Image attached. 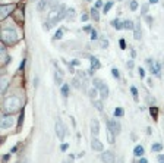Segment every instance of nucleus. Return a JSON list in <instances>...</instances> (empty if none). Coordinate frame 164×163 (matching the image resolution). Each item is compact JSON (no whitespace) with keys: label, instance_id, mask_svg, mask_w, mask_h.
I'll return each instance as SVG.
<instances>
[{"label":"nucleus","instance_id":"nucleus-1","mask_svg":"<svg viewBox=\"0 0 164 163\" xmlns=\"http://www.w3.org/2000/svg\"><path fill=\"white\" fill-rule=\"evenodd\" d=\"M3 106H5V112L6 113H15V112H18L21 109V102H19V99L16 96H10V97H8L5 100Z\"/></svg>","mask_w":164,"mask_h":163},{"label":"nucleus","instance_id":"nucleus-2","mask_svg":"<svg viewBox=\"0 0 164 163\" xmlns=\"http://www.w3.org/2000/svg\"><path fill=\"white\" fill-rule=\"evenodd\" d=\"M2 40H3L5 43H16L18 35H16V32H15L12 28H5V30L2 31Z\"/></svg>","mask_w":164,"mask_h":163},{"label":"nucleus","instance_id":"nucleus-3","mask_svg":"<svg viewBox=\"0 0 164 163\" xmlns=\"http://www.w3.org/2000/svg\"><path fill=\"white\" fill-rule=\"evenodd\" d=\"M54 129H56V135H57V138L60 140V141H63V140H65V135H66V128H65V125H63V122H62L60 119L56 121V126H54Z\"/></svg>","mask_w":164,"mask_h":163},{"label":"nucleus","instance_id":"nucleus-4","mask_svg":"<svg viewBox=\"0 0 164 163\" xmlns=\"http://www.w3.org/2000/svg\"><path fill=\"white\" fill-rule=\"evenodd\" d=\"M106 125H107V129L113 131L116 135H117V134H120V124H119V121H116V119L106 121Z\"/></svg>","mask_w":164,"mask_h":163},{"label":"nucleus","instance_id":"nucleus-5","mask_svg":"<svg viewBox=\"0 0 164 163\" xmlns=\"http://www.w3.org/2000/svg\"><path fill=\"white\" fill-rule=\"evenodd\" d=\"M101 162L103 163H114L116 162V156L113 151H103L101 153Z\"/></svg>","mask_w":164,"mask_h":163},{"label":"nucleus","instance_id":"nucleus-6","mask_svg":"<svg viewBox=\"0 0 164 163\" xmlns=\"http://www.w3.org/2000/svg\"><path fill=\"white\" fill-rule=\"evenodd\" d=\"M13 125V116L10 115H3L2 118V129H8Z\"/></svg>","mask_w":164,"mask_h":163},{"label":"nucleus","instance_id":"nucleus-7","mask_svg":"<svg viewBox=\"0 0 164 163\" xmlns=\"http://www.w3.org/2000/svg\"><path fill=\"white\" fill-rule=\"evenodd\" d=\"M91 148H92L94 151H104V146H103V143L100 141L97 137L92 138V141H91Z\"/></svg>","mask_w":164,"mask_h":163},{"label":"nucleus","instance_id":"nucleus-8","mask_svg":"<svg viewBox=\"0 0 164 163\" xmlns=\"http://www.w3.org/2000/svg\"><path fill=\"white\" fill-rule=\"evenodd\" d=\"M89 60H91V68H89V74H94L97 71V69H100V60L95 57V56H91L89 57Z\"/></svg>","mask_w":164,"mask_h":163},{"label":"nucleus","instance_id":"nucleus-9","mask_svg":"<svg viewBox=\"0 0 164 163\" xmlns=\"http://www.w3.org/2000/svg\"><path fill=\"white\" fill-rule=\"evenodd\" d=\"M15 10V6L13 5H3L2 6V12H0V16H2V19H5L10 12H13Z\"/></svg>","mask_w":164,"mask_h":163},{"label":"nucleus","instance_id":"nucleus-10","mask_svg":"<svg viewBox=\"0 0 164 163\" xmlns=\"http://www.w3.org/2000/svg\"><path fill=\"white\" fill-rule=\"evenodd\" d=\"M98 132H100V122H98L97 119H92V121H91V134H92L94 137H97Z\"/></svg>","mask_w":164,"mask_h":163},{"label":"nucleus","instance_id":"nucleus-11","mask_svg":"<svg viewBox=\"0 0 164 163\" xmlns=\"http://www.w3.org/2000/svg\"><path fill=\"white\" fill-rule=\"evenodd\" d=\"M150 69H151V74H152V75L160 77V71H161V65H160V62H154V63L150 66Z\"/></svg>","mask_w":164,"mask_h":163},{"label":"nucleus","instance_id":"nucleus-12","mask_svg":"<svg viewBox=\"0 0 164 163\" xmlns=\"http://www.w3.org/2000/svg\"><path fill=\"white\" fill-rule=\"evenodd\" d=\"M98 91H100L101 99H103V100H106V99H107V96H108V87H107L106 84H103V85L98 88Z\"/></svg>","mask_w":164,"mask_h":163},{"label":"nucleus","instance_id":"nucleus-13","mask_svg":"<svg viewBox=\"0 0 164 163\" xmlns=\"http://www.w3.org/2000/svg\"><path fill=\"white\" fill-rule=\"evenodd\" d=\"M54 81L57 85H63V72L60 71V69H57V72L54 75Z\"/></svg>","mask_w":164,"mask_h":163},{"label":"nucleus","instance_id":"nucleus-14","mask_svg":"<svg viewBox=\"0 0 164 163\" xmlns=\"http://www.w3.org/2000/svg\"><path fill=\"white\" fill-rule=\"evenodd\" d=\"M144 153H145V150H144V147H142V146H136V147L133 148V154H135L136 157H142V156H144Z\"/></svg>","mask_w":164,"mask_h":163},{"label":"nucleus","instance_id":"nucleus-15","mask_svg":"<svg viewBox=\"0 0 164 163\" xmlns=\"http://www.w3.org/2000/svg\"><path fill=\"white\" fill-rule=\"evenodd\" d=\"M111 27L114 30H123V22H120L119 19H113L111 21Z\"/></svg>","mask_w":164,"mask_h":163},{"label":"nucleus","instance_id":"nucleus-16","mask_svg":"<svg viewBox=\"0 0 164 163\" xmlns=\"http://www.w3.org/2000/svg\"><path fill=\"white\" fill-rule=\"evenodd\" d=\"M123 30H129V31H132V30H135V25H133V22L132 21H123Z\"/></svg>","mask_w":164,"mask_h":163},{"label":"nucleus","instance_id":"nucleus-17","mask_svg":"<svg viewBox=\"0 0 164 163\" xmlns=\"http://www.w3.org/2000/svg\"><path fill=\"white\" fill-rule=\"evenodd\" d=\"M91 18H92L94 21H100V13H98L97 8H92V9H91Z\"/></svg>","mask_w":164,"mask_h":163},{"label":"nucleus","instance_id":"nucleus-18","mask_svg":"<svg viewBox=\"0 0 164 163\" xmlns=\"http://www.w3.org/2000/svg\"><path fill=\"white\" fill-rule=\"evenodd\" d=\"M106 134H107V141H108L110 144H113V143H114V135H116V134H114L113 131H110V129H107Z\"/></svg>","mask_w":164,"mask_h":163},{"label":"nucleus","instance_id":"nucleus-19","mask_svg":"<svg viewBox=\"0 0 164 163\" xmlns=\"http://www.w3.org/2000/svg\"><path fill=\"white\" fill-rule=\"evenodd\" d=\"M150 113H151V116L154 119H157L158 118V109H157V106H150Z\"/></svg>","mask_w":164,"mask_h":163},{"label":"nucleus","instance_id":"nucleus-20","mask_svg":"<svg viewBox=\"0 0 164 163\" xmlns=\"http://www.w3.org/2000/svg\"><path fill=\"white\" fill-rule=\"evenodd\" d=\"M97 93H98V88H95V87H94V88H91L89 91H88V96L94 100V99H95L97 97Z\"/></svg>","mask_w":164,"mask_h":163},{"label":"nucleus","instance_id":"nucleus-21","mask_svg":"<svg viewBox=\"0 0 164 163\" xmlns=\"http://www.w3.org/2000/svg\"><path fill=\"white\" fill-rule=\"evenodd\" d=\"M123 115H125V110H123L122 107H117V109H114V116H116V118H122Z\"/></svg>","mask_w":164,"mask_h":163},{"label":"nucleus","instance_id":"nucleus-22","mask_svg":"<svg viewBox=\"0 0 164 163\" xmlns=\"http://www.w3.org/2000/svg\"><path fill=\"white\" fill-rule=\"evenodd\" d=\"M62 94H63V97H67L69 96V85L67 84H63L62 85Z\"/></svg>","mask_w":164,"mask_h":163},{"label":"nucleus","instance_id":"nucleus-23","mask_svg":"<svg viewBox=\"0 0 164 163\" xmlns=\"http://www.w3.org/2000/svg\"><path fill=\"white\" fill-rule=\"evenodd\" d=\"M92 104H94V107H97V110H100V112H103V103L101 102H98V100H92Z\"/></svg>","mask_w":164,"mask_h":163},{"label":"nucleus","instance_id":"nucleus-24","mask_svg":"<svg viewBox=\"0 0 164 163\" xmlns=\"http://www.w3.org/2000/svg\"><path fill=\"white\" fill-rule=\"evenodd\" d=\"M151 150H152V151H155V153H160V151L163 150V146H161L160 143H155V144H152Z\"/></svg>","mask_w":164,"mask_h":163},{"label":"nucleus","instance_id":"nucleus-25","mask_svg":"<svg viewBox=\"0 0 164 163\" xmlns=\"http://www.w3.org/2000/svg\"><path fill=\"white\" fill-rule=\"evenodd\" d=\"M103 84H104V82H103L101 79H98V78H94V79H92V85L95 87V88H100Z\"/></svg>","mask_w":164,"mask_h":163},{"label":"nucleus","instance_id":"nucleus-26","mask_svg":"<svg viewBox=\"0 0 164 163\" xmlns=\"http://www.w3.org/2000/svg\"><path fill=\"white\" fill-rule=\"evenodd\" d=\"M135 38L136 40H141V28H139V24L135 25Z\"/></svg>","mask_w":164,"mask_h":163},{"label":"nucleus","instance_id":"nucleus-27","mask_svg":"<svg viewBox=\"0 0 164 163\" xmlns=\"http://www.w3.org/2000/svg\"><path fill=\"white\" fill-rule=\"evenodd\" d=\"M23 118H25V112H23V110H21V116H19V119H18V128H21V126H22Z\"/></svg>","mask_w":164,"mask_h":163},{"label":"nucleus","instance_id":"nucleus-28","mask_svg":"<svg viewBox=\"0 0 164 163\" xmlns=\"http://www.w3.org/2000/svg\"><path fill=\"white\" fill-rule=\"evenodd\" d=\"M66 18L70 21V19H73L75 18V9H67V15H66Z\"/></svg>","mask_w":164,"mask_h":163},{"label":"nucleus","instance_id":"nucleus-29","mask_svg":"<svg viewBox=\"0 0 164 163\" xmlns=\"http://www.w3.org/2000/svg\"><path fill=\"white\" fill-rule=\"evenodd\" d=\"M111 8H113V2H107V3L103 6V10H104V13H107V12L111 9Z\"/></svg>","mask_w":164,"mask_h":163},{"label":"nucleus","instance_id":"nucleus-30","mask_svg":"<svg viewBox=\"0 0 164 163\" xmlns=\"http://www.w3.org/2000/svg\"><path fill=\"white\" fill-rule=\"evenodd\" d=\"M72 84H73L75 88H82V84H81V79H79V78H73Z\"/></svg>","mask_w":164,"mask_h":163},{"label":"nucleus","instance_id":"nucleus-31","mask_svg":"<svg viewBox=\"0 0 164 163\" xmlns=\"http://www.w3.org/2000/svg\"><path fill=\"white\" fill-rule=\"evenodd\" d=\"M100 46H101V49H107V47H108V40H107V38H101Z\"/></svg>","mask_w":164,"mask_h":163},{"label":"nucleus","instance_id":"nucleus-32","mask_svg":"<svg viewBox=\"0 0 164 163\" xmlns=\"http://www.w3.org/2000/svg\"><path fill=\"white\" fill-rule=\"evenodd\" d=\"M130 93H132V96H133V99L138 102V90H136V87H130Z\"/></svg>","mask_w":164,"mask_h":163},{"label":"nucleus","instance_id":"nucleus-33","mask_svg":"<svg viewBox=\"0 0 164 163\" xmlns=\"http://www.w3.org/2000/svg\"><path fill=\"white\" fill-rule=\"evenodd\" d=\"M129 8H130V10H133V12L138 9V2H136V0H132L130 5H129Z\"/></svg>","mask_w":164,"mask_h":163},{"label":"nucleus","instance_id":"nucleus-34","mask_svg":"<svg viewBox=\"0 0 164 163\" xmlns=\"http://www.w3.org/2000/svg\"><path fill=\"white\" fill-rule=\"evenodd\" d=\"M111 75H113L116 79H119V78H120V74H119V71H117L116 68H113V69H111Z\"/></svg>","mask_w":164,"mask_h":163},{"label":"nucleus","instance_id":"nucleus-35","mask_svg":"<svg viewBox=\"0 0 164 163\" xmlns=\"http://www.w3.org/2000/svg\"><path fill=\"white\" fill-rule=\"evenodd\" d=\"M63 37V30L60 28V30H57V32H56V35H54V40H60Z\"/></svg>","mask_w":164,"mask_h":163},{"label":"nucleus","instance_id":"nucleus-36","mask_svg":"<svg viewBox=\"0 0 164 163\" xmlns=\"http://www.w3.org/2000/svg\"><path fill=\"white\" fill-rule=\"evenodd\" d=\"M78 75H79V78H81L84 82H86V74H85L84 71H78Z\"/></svg>","mask_w":164,"mask_h":163},{"label":"nucleus","instance_id":"nucleus-37","mask_svg":"<svg viewBox=\"0 0 164 163\" xmlns=\"http://www.w3.org/2000/svg\"><path fill=\"white\" fill-rule=\"evenodd\" d=\"M45 3H47V0H40V3H38V10H43L44 9V6H45Z\"/></svg>","mask_w":164,"mask_h":163},{"label":"nucleus","instance_id":"nucleus-38","mask_svg":"<svg viewBox=\"0 0 164 163\" xmlns=\"http://www.w3.org/2000/svg\"><path fill=\"white\" fill-rule=\"evenodd\" d=\"M6 87H8V79H6V78H3V79H2V93H5V91H6Z\"/></svg>","mask_w":164,"mask_h":163},{"label":"nucleus","instance_id":"nucleus-39","mask_svg":"<svg viewBox=\"0 0 164 163\" xmlns=\"http://www.w3.org/2000/svg\"><path fill=\"white\" fill-rule=\"evenodd\" d=\"M91 40H98V32L95 30L91 31Z\"/></svg>","mask_w":164,"mask_h":163},{"label":"nucleus","instance_id":"nucleus-40","mask_svg":"<svg viewBox=\"0 0 164 163\" xmlns=\"http://www.w3.org/2000/svg\"><path fill=\"white\" fill-rule=\"evenodd\" d=\"M147 100H148V103H150L151 106H155V99H154V97L148 96V97H147Z\"/></svg>","mask_w":164,"mask_h":163},{"label":"nucleus","instance_id":"nucleus-41","mask_svg":"<svg viewBox=\"0 0 164 163\" xmlns=\"http://www.w3.org/2000/svg\"><path fill=\"white\" fill-rule=\"evenodd\" d=\"M147 12H148V3L142 5V13H144V15H147Z\"/></svg>","mask_w":164,"mask_h":163},{"label":"nucleus","instance_id":"nucleus-42","mask_svg":"<svg viewBox=\"0 0 164 163\" xmlns=\"http://www.w3.org/2000/svg\"><path fill=\"white\" fill-rule=\"evenodd\" d=\"M67 148H69V144H66V143L60 146V150H62V151H67Z\"/></svg>","mask_w":164,"mask_h":163},{"label":"nucleus","instance_id":"nucleus-43","mask_svg":"<svg viewBox=\"0 0 164 163\" xmlns=\"http://www.w3.org/2000/svg\"><path fill=\"white\" fill-rule=\"evenodd\" d=\"M120 49H122V50H125V49H126V41H125L123 38L120 40Z\"/></svg>","mask_w":164,"mask_h":163},{"label":"nucleus","instance_id":"nucleus-44","mask_svg":"<svg viewBox=\"0 0 164 163\" xmlns=\"http://www.w3.org/2000/svg\"><path fill=\"white\" fill-rule=\"evenodd\" d=\"M139 77H141V78H144V77H145V71H144L142 68H139Z\"/></svg>","mask_w":164,"mask_h":163},{"label":"nucleus","instance_id":"nucleus-45","mask_svg":"<svg viewBox=\"0 0 164 163\" xmlns=\"http://www.w3.org/2000/svg\"><path fill=\"white\" fill-rule=\"evenodd\" d=\"M101 6H103V2H101V0H97V3H95V6H94V8L98 9V8H101Z\"/></svg>","mask_w":164,"mask_h":163},{"label":"nucleus","instance_id":"nucleus-46","mask_svg":"<svg viewBox=\"0 0 164 163\" xmlns=\"http://www.w3.org/2000/svg\"><path fill=\"white\" fill-rule=\"evenodd\" d=\"M23 66H25V59H23V60L21 62V65H19V71H22V69H23Z\"/></svg>","mask_w":164,"mask_h":163},{"label":"nucleus","instance_id":"nucleus-47","mask_svg":"<svg viewBox=\"0 0 164 163\" xmlns=\"http://www.w3.org/2000/svg\"><path fill=\"white\" fill-rule=\"evenodd\" d=\"M88 18H89L88 15H82V16H81V19H82V22H85V21H88Z\"/></svg>","mask_w":164,"mask_h":163},{"label":"nucleus","instance_id":"nucleus-48","mask_svg":"<svg viewBox=\"0 0 164 163\" xmlns=\"http://www.w3.org/2000/svg\"><path fill=\"white\" fill-rule=\"evenodd\" d=\"M72 66H78L79 65V60H72V63H70Z\"/></svg>","mask_w":164,"mask_h":163},{"label":"nucleus","instance_id":"nucleus-49","mask_svg":"<svg viewBox=\"0 0 164 163\" xmlns=\"http://www.w3.org/2000/svg\"><path fill=\"white\" fill-rule=\"evenodd\" d=\"M128 68H130V69L133 68V60H129V62H128Z\"/></svg>","mask_w":164,"mask_h":163},{"label":"nucleus","instance_id":"nucleus-50","mask_svg":"<svg viewBox=\"0 0 164 163\" xmlns=\"http://www.w3.org/2000/svg\"><path fill=\"white\" fill-rule=\"evenodd\" d=\"M139 163H148V160H147L145 157H141V160H139Z\"/></svg>","mask_w":164,"mask_h":163},{"label":"nucleus","instance_id":"nucleus-51","mask_svg":"<svg viewBox=\"0 0 164 163\" xmlns=\"http://www.w3.org/2000/svg\"><path fill=\"white\" fill-rule=\"evenodd\" d=\"M145 19H147V22H148V24H151V22H152V18H151V16H147Z\"/></svg>","mask_w":164,"mask_h":163},{"label":"nucleus","instance_id":"nucleus-52","mask_svg":"<svg viewBox=\"0 0 164 163\" xmlns=\"http://www.w3.org/2000/svg\"><path fill=\"white\" fill-rule=\"evenodd\" d=\"M158 160H160V162H164V154H160V156H158Z\"/></svg>","mask_w":164,"mask_h":163},{"label":"nucleus","instance_id":"nucleus-53","mask_svg":"<svg viewBox=\"0 0 164 163\" xmlns=\"http://www.w3.org/2000/svg\"><path fill=\"white\" fill-rule=\"evenodd\" d=\"M16 150H18V147L15 146V147H12V150H10V153H16Z\"/></svg>","mask_w":164,"mask_h":163},{"label":"nucleus","instance_id":"nucleus-54","mask_svg":"<svg viewBox=\"0 0 164 163\" xmlns=\"http://www.w3.org/2000/svg\"><path fill=\"white\" fill-rule=\"evenodd\" d=\"M150 3L151 5H155V3H158V0H150Z\"/></svg>","mask_w":164,"mask_h":163},{"label":"nucleus","instance_id":"nucleus-55","mask_svg":"<svg viewBox=\"0 0 164 163\" xmlns=\"http://www.w3.org/2000/svg\"><path fill=\"white\" fill-rule=\"evenodd\" d=\"M3 160H5V162H8V160H9V154H5V157H3Z\"/></svg>","mask_w":164,"mask_h":163},{"label":"nucleus","instance_id":"nucleus-56","mask_svg":"<svg viewBox=\"0 0 164 163\" xmlns=\"http://www.w3.org/2000/svg\"><path fill=\"white\" fill-rule=\"evenodd\" d=\"M34 85H35V87L38 85V78H35V79H34Z\"/></svg>","mask_w":164,"mask_h":163},{"label":"nucleus","instance_id":"nucleus-57","mask_svg":"<svg viewBox=\"0 0 164 163\" xmlns=\"http://www.w3.org/2000/svg\"><path fill=\"white\" fill-rule=\"evenodd\" d=\"M63 163H72V159H69V160H65Z\"/></svg>","mask_w":164,"mask_h":163},{"label":"nucleus","instance_id":"nucleus-58","mask_svg":"<svg viewBox=\"0 0 164 163\" xmlns=\"http://www.w3.org/2000/svg\"><path fill=\"white\" fill-rule=\"evenodd\" d=\"M119 163H123V157H120V159H119Z\"/></svg>","mask_w":164,"mask_h":163},{"label":"nucleus","instance_id":"nucleus-59","mask_svg":"<svg viewBox=\"0 0 164 163\" xmlns=\"http://www.w3.org/2000/svg\"><path fill=\"white\" fill-rule=\"evenodd\" d=\"M86 2H91V0H86Z\"/></svg>","mask_w":164,"mask_h":163},{"label":"nucleus","instance_id":"nucleus-60","mask_svg":"<svg viewBox=\"0 0 164 163\" xmlns=\"http://www.w3.org/2000/svg\"><path fill=\"white\" fill-rule=\"evenodd\" d=\"M160 163H164V162H160Z\"/></svg>","mask_w":164,"mask_h":163}]
</instances>
